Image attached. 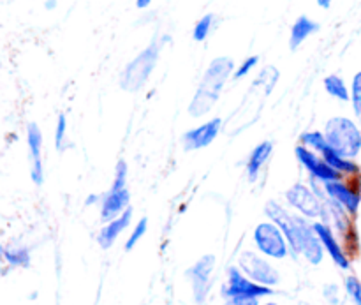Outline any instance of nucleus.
I'll return each mask as SVG.
<instances>
[{"label": "nucleus", "instance_id": "obj_1", "mask_svg": "<svg viewBox=\"0 0 361 305\" xmlns=\"http://www.w3.org/2000/svg\"><path fill=\"white\" fill-rule=\"evenodd\" d=\"M279 80H281V71L275 66H267L259 71L256 80L252 81V85L247 90L242 104L229 116L228 122H224V129L228 131L229 136L243 133V131L249 129L250 126L257 122V119L263 113L264 102L268 101L274 88L277 87Z\"/></svg>", "mask_w": 361, "mask_h": 305}, {"label": "nucleus", "instance_id": "obj_2", "mask_svg": "<svg viewBox=\"0 0 361 305\" xmlns=\"http://www.w3.org/2000/svg\"><path fill=\"white\" fill-rule=\"evenodd\" d=\"M235 69V60L228 55H219L210 60L189 102V115L192 119H201L214 109L228 81L233 80Z\"/></svg>", "mask_w": 361, "mask_h": 305}, {"label": "nucleus", "instance_id": "obj_3", "mask_svg": "<svg viewBox=\"0 0 361 305\" xmlns=\"http://www.w3.org/2000/svg\"><path fill=\"white\" fill-rule=\"evenodd\" d=\"M166 37L155 35L120 73L118 85L122 90L129 92V94H136L140 92L145 85L150 80L152 73L157 67L159 59H161L162 48H164Z\"/></svg>", "mask_w": 361, "mask_h": 305}, {"label": "nucleus", "instance_id": "obj_4", "mask_svg": "<svg viewBox=\"0 0 361 305\" xmlns=\"http://www.w3.org/2000/svg\"><path fill=\"white\" fill-rule=\"evenodd\" d=\"M328 145L342 157L353 159L361 152V131L348 116H334L324 126Z\"/></svg>", "mask_w": 361, "mask_h": 305}, {"label": "nucleus", "instance_id": "obj_5", "mask_svg": "<svg viewBox=\"0 0 361 305\" xmlns=\"http://www.w3.org/2000/svg\"><path fill=\"white\" fill-rule=\"evenodd\" d=\"M127 175H129V168L123 159L116 162L115 177H113V184L108 189V193L102 196L101 200V221L109 222L120 214L129 208L130 203V193L127 187Z\"/></svg>", "mask_w": 361, "mask_h": 305}, {"label": "nucleus", "instance_id": "obj_6", "mask_svg": "<svg viewBox=\"0 0 361 305\" xmlns=\"http://www.w3.org/2000/svg\"><path fill=\"white\" fill-rule=\"evenodd\" d=\"M264 214L268 215L271 222L281 228L284 233L286 240L289 244V251H291L293 258H298L302 254V235H300V215L291 214L288 208L282 207L279 201L270 200L264 205Z\"/></svg>", "mask_w": 361, "mask_h": 305}, {"label": "nucleus", "instance_id": "obj_7", "mask_svg": "<svg viewBox=\"0 0 361 305\" xmlns=\"http://www.w3.org/2000/svg\"><path fill=\"white\" fill-rule=\"evenodd\" d=\"M252 239L256 247L259 249V253H263L268 258H274V260H284L291 253L284 233L271 221L259 222L256 226V229H254Z\"/></svg>", "mask_w": 361, "mask_h": 305}, {"label": "nucleus", "instance_id": "obj_8", "mask_svg": "<svg viewBox=\"0 0 361 305\" xmlns=\"http://www.w3.org/2000/svg\"><path fill=\"white\" fill-rule=\"evenodd\" d=\"M300 141H302V145H305V147L312 148L314 152H317V154H319L321 157H323L324 161L331 166V168H335L337 172H341L342 175H344V173L353 175V173L360 172L358 165H356V162H353L351 159L342 157L338 152H335L334 148L328 145L324 134L319 133V131H309V133H303L302 136H300Z\"/></svg>", "mask_w": 361, "mask_h": 305}, {"label": "nucleus", "instance_id": "obj_9", "mask_svg": "<svg viewBox=\"0 0 361 305\" xmlns=\"http://www.w3.org/2000/svg\"><path fill=\"white\" fill-rule=\"evenodd\" d=\"M226 299H263L274 295V288L254 282L238 267H231L228 272V282L222 288Z\"/></svg>", "mask_w": 361, "mask_h": 305}, {"label": "nucleus", "instance_id": "obj_10", "mask_svg": "<svg viewBox=\"0 0 361 305\" xmlns=\"http://www.w3.org/2000/svg\"><path fill=\"white\" fill-rule=\"evenodd\" d=\"M238 268L247 275L249 279H252L254 282L263 286H277L281 282V274L277 272V268L270 263V261L264 260L259 254L252 253V251H243L238 258Z\"/></svg>", "mask_w": 361, "mask_h": 305}, {"label": "nucleus", "instance_id": "obj_11", "mask_svg": "<svg viewBox=\"0 0 361 305\" xmlns=\"http://www.w3.org/2000/svg\"><path fill=\"white\" fill-rule=\"evenodd\" d=\"M286 201L289 207L295 208L296 212L303 215L305 219H317L324 217V203L316 191L305 184H293L288 191H286Z\"/></svg>", "mask_w": 361, "mask_h": 305}, {"label": "nucleus", "instance_id": "obj_12", "mask_svg": "<svg viewBox=\"0 0 361 305\" xmlns=\"http://www.w3.org/2000/svg\"><path fill=\"white\" fill-rule=\"evenodd\" d=\"M295 155L298 159L300 165L303 166L307 173L310 175V179H316L319 182L326 184L331 182V180H341L342 173L337 172L335 168H331L323 157H321L317 152H314L312 148L305 147V145H296L295 147Z\"/></svg>", "mask_w": 361, "mask_h": 305}, {"label": "nucleus", "instance_id": "obj_13", "mask_svg": "<svg viewBox=\"0 0 361 305\" xmlns=\"http://www.w3.org/2000/svg\"><path fill=\"white\" fill-rule=\"evenodd\" d=\"M215 268V256L214 254H204L201 256L192 267L187 270V277H189L190 285H192L194 300L197 304L203 305L207 300L208 292L212 288V274Z\"/></svg>", "mask_w": 361, "mask_h": 305}, {"label": "nucleus", "instance_id": "obj_14", "mask_svg": "<svg viewBox=\"0 0 361 305\" xmlns=\"http://www.w3.org/2000/svg\"><path fill=\"white\" fill-rule=\"evenodd\" d=\"M222 127H224V120H222L221 116H215V119L203 122L201 126L185 131L182 136L183 150L194 152L210 147V145L217 140L219 134H221Z\"/></svg>", "mask_w": 361, "mask_h": 305}, {"label": "nucleus", "instance_id": "obj_15", "mask_svg": "<svg viewBox=\"0 0 361 305\" xmlns=\"http://www.w3.org/2000/svg\"><path fill=\"white\" fill-rule=\"evenodd\" d=\"M28 161H30V180L34 186L44 184V162H42V131L35 122H28L25 129Z\"/></svg>", "mask_w": 361, "mask_h": 305}, {"label": "nucleus", "instance_id": "obj_16", "mask_svg": "<svg viewBox=\"0 0 361 305\" xmlns=\"http://www.w3.org/2000/svg\"><path fill=\"white\" fill-rule=\"evenodd\" d=\"M300 235H302V256L310 265H319L323 261L324 247L317 237L314 225H310L305 217H300Z\"/></svg>", "mask_w": 361, "mask_h": 305}, {"label": "nucleus", "instance_id": "obj_17", "mask_svg": "<svg viewBox=\"0 0 361 305\" xmlns=\"http://www.w3.org/2000/svg\"><path fill=\"white\" fill-rule=\"evenodd\" d=\"M323 187L326 196L331 198V200H335L337 203H341L349 214L355 215L356 212H358L360 203H361V194L356 193L355 189H351L348 184L342 182V179L323 184Z\"/></svg>", "mask_w": 361, "mask_h": 305}, {"label": "nucleus", "instance_id": "obj_18", "mask_svg": "<svg viewBox=\"0 0 361 305\" xmlns=\"http://www.w3.org/2000/svg\"><path fill=\"white\" fill-rule=\"evenodd\" d=\"M314 229H316L317 237H319L321 244H323L324 251L330 254V258L334 260V263L337 267H341L342 270H348L349 268V258L345 256L344 249L341 247V244L337 242V237H335L334 229L326 225V222H314Z\"/></svg>", "mask_w": 361, "mask_h": 305}, {"label": "nucleus", "instance_id": "obj_19", "mask_svg": "<svg viewBox=\"0 0 361 305\" xmlns=\"http://www.w3.org/2000/svg\"><path fill=\"white\" fill-rule=\"evenodd\" d=\"M133 214H134V210L129 207L126 212H123V214H120L118 217H115L113 221L106 222V225L102 226L101 232H99V237H97V242L102 249H111V247L115 246V242L118 240V237L122 235L127 228H129L130 221H133Z\"/></svg>", "mask_w": 361, "mask_h": 305}, {"label": "nucleus", "instance_id": "obj_20", "mask_svg": "<svg viewBox=\"0 0 361 305\" xmlns=\"http://www.w3.org/2000/svg\"><path fill=\"white\" fill-rule=\"evenodd\" d=\"M321 30V23L316 21L314 18H310L309 14H300L291 25V30H289V49L296 52L307 39H310L312 35H316Z\"/></svg>", "mask_w": 361, "mask_h": 305}, {"label": "nucleus", "instance_id": "obj_21", "mask_svg": "<svg viewBox=\"0 0 361 305\" xmlns=\"http://www.w3.org/2000/svg\"><path fill=\"white\" fill-rule=\"evenodd\" d=\"M271 152H274V141L270 140L261 141L250 150L249 159H247V177H249L250 182H256L259 179L261 172L267 166V162L270 161Z\"/></svg>", "mask_w": 361, "mask_h": 305}, {"label": "nucleus", "instance_id": "obj_22", "mask_svg": "<svg viewBox=\"0 0 361 305\" xmlns=\"http://www.w3.org/2000/svg\"><path fill=\"white\" fill-rule=\"evenodd\" d=\"M324 90L328 92V95H331L334 99H338L342 102L351 101V94H349V88L345 85V81L342 80L338 74H328L323 80Z\"/></svg>", "mask_w": 361, "mask_h": 305}, {"label": "nucleus", "instance_id": "obj_23", "mask_svg": "<svg viewBox=\"0 0 361 305\" xmlns=\"http://www.w3.org/2000/svg\"><path fill=\"white\" fill-rule=\"evenodd\" d=\"M30 251L23 246L6 247V263L13 268H28L30 267Z\"/></svg>", "mask_w": 361, "mask_h": 305}, {"label": "nucleus", "instance_id": "obj_24", "mask_svg": "<svg viewBox=\"0 0 361 305\" xmlns=\"http://www.w3.org/2000/svg\"><path fill=\"white\" fill-rule=\"evenodd\" d=\"M215 23H217V16L214 13H207L194 23L192 28V39L196 42H204L214 32Z\"/></svg>", "mask_w": 361, "mask_h": 305}, {"label": "nucleus", "instance_id": "obj_25", "mask_svg": "<svg viewBox=\"0 0 361 305\" xmlns=\"http://www.w3.org/2000/svg\"><path fill=\"white\" fill-rule=\"evenodd\" d=\"M69 126H67V116L66 113H60L59 119H56L55 126V148L59 152H63L67 147H69Z\"/></svg>", "mask_w": 361, "mask_h": 305}, {"label": "nucleus", "instance_id": "obj_26", "mask_svg": "<svg viewBox=\"0 0 361 305\" xmlns=\"http://www.w3.org/2000/svg\"><path fill=\"white\" fill-rule=\"evenodd\" d=\"M259 60H261L259 55L245 56V59L238 64V67L235 69V73H233V80L240 81V80H243V78L249 76V74L252 73L257 66H259Z\"/></svg>", "mask_w": 361, "mask_h": 305}, {"label": "nucleus", "instance_id": "obj_27", "mask_svg": "<svg viewBox=\"0 0 361 305\" xmlns=\"http://www.w3.org/2000/svg\"><path fill=\"white\" fill-rule=\"evenodd\" d=\"M351 102H353V109H355L356 119L360 120L361 124V71L355 74L351 83Z\"/></svg>", "mask_w": 361, "mask_h": 305}, {"label": "nucleus", "instance_id": "obj_28", "mask_svg": "<svg viewBox=\"0 0 361 305\" xmlns=\"http://www.w3.org/2000/svg\"><path fill=\"white\" fill-rule=\"evenodd\" d=\"M147 229H148V219L147 217H141L140 222H137V225H136V228L133 229L130 237H129V239H127L126 251H133L134 247H136L137 244H140V240L143 239L145 233H147Z\"/></svg>", "mask_w": 361, "mask_h": 305}, {"label": "nucleus", "instance_id": "obj_29", "mask_svg": "<svg viewBox=\"0 0 361 305\" xmlns=\"http://www.w3.org/2000/svg\"><path fill=\"white\" fill-rule=\"evenodd\" d=\"M345 292H348V295L351 297L353 302H355L356 305H361V282H360V279L349 275V277L345 279Z\"/></svg>", "mask_w": 361, "mask_h": 305}, {"label": "nucleus", "instance_id": "obj_30", "mask_svg": "<svg viewBox=\"0 0 361 305\" xmlns=\"http://www.w3.org/2000/svg\"><path fill=\"white\" fill-rule=\"evenodd\" d=\"M323 295H324V299H326L328 304H331V305H341L342 304L341 289H338L337 285H326V286H324Z\"/></svg>", "mask_w": 361, "mask_h": 305}, {"label": "nucleus", "instance_id": "obj_31", "mask_svg": "<svg viewBox=\"0 0 361 305\" xmlns=\"http://www.w3.org/2000/svg\"><path fill=\"white\" fill-rule=\"evenodd\" d=\"M224 305H259V299H228Z\"/></svg>", "mask_w": 361, "mask_h": 305}, {"label": "nucleus", "instance_id": "obj_32", "mask_svg": "<svg viewBox=\"0 0 361 305\" xmlns=\"http://www.w3.org/2000/svg\"><path fill=\"white\" fill-rule=\"evenodd\" d=\"M136 9H140V11H145V9H148V7L152 6V4H154V0H136Z\"/></svg>", "mask_w": 361, "mask_h": 305}, {"label": "nucleus", "instance_id": "obj_33", "mask_svg": "<svg viewBox=\"0 0 361 305\" xmlns=\"http://www.w3.org/2000/svg\"><path fill=\"white\" fill-rule=\"evenodd\" d=\"M317 7H321V9L328 11L331 7V4H334V0H316Z\"/></svg>", "mask_w": 361, "mask_h": 305}, {"label": "nucleus", "instance_id": "obj_34", "mask_svg": "<svg viewBox=\"0 0 361 305\" xmlns=\"http://www.w3.org/2000/svg\"><path fill=\"white\" fill-rule=\"evenodd\" d=\"M56 6H59V0H46L44 9L46 11H55Z\"/></svg>", "mask_w": 361, "mask_h": 305}, {"label": "nucleus", "instance_id": "obj_35", "mask_svg": "<svg viewBox=\"0 0 361 305\" xmlns=\"http://www.w3.org/2000/svg\"><path fill=\"white\" fill-rule=\"evenodd\" d=\"M99 200H101V198H99L97 194H90V196L87 198V201H85V205H87V207H90V205H95V203H97Z\"/></svg>", "mask_w": 361, "mask_h": 305}, {"label": "nucleus", "instance_id": "obj_36", "mask_svg": "<svg viewBox=\"0 0 361 305\" xmlns=\"http://www.w3.org/2000/svg\"><path fill=\"white\" fill-rule=\"evenodd\" d=\"M6 263V247H4V244L0 242V267Z\"/></svg>", "mask_w": 361, "mask_h": 305}, {"label": "nucleus", "instance_id": "obj_37", "mask_svg": "<svg viewBox=\"0 0 361 305\" xmlns=\"http://www.w3.org/2000/svg\"><path fill=\"white\" fill-rule=\"evenodd\" d=\"M263 305H277L275 302H267V304H263Z\"/></svg>", "mask_w": 361, "mask_h": 305}]
</instances>
